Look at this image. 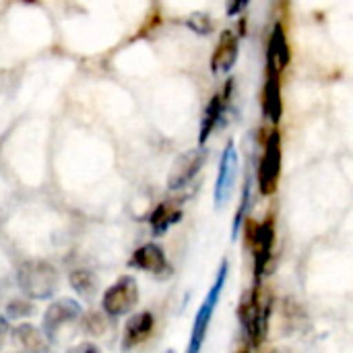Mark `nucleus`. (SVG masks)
I'll return each mask as SVG.
<instances>
[{"label": "nucleus", "mask_w": 353, "mask_h": 353, "mask_svg": "<svg viewBox=\"0 0 353 353\" xmlns=\"http://www.w3.org/2000/svg\"><path fill=\"white\" fill-rule=\"evenodd\" d=\"M14 337L21 343V347L25 350V353H48V339L43 335V331L35 329L29 323H21L14 327Z\"/></svg>", "instance_id": "dca6fc26"}, {"label": "nucleus", "mask_w": 353, "mask_h": 353, "mask_svg": "<svg viewBox=\"0 0 353 353\" xmlns=\"http://www.w3.org/2000/svg\"><path fill=\"white\" fill-rule=\"evenodd\" d=\"M81 323H83L85 333L91 335V337H101V335L105 333V329H108L105 316H103L101 312H97V310H91V312H87V314H83V316H81Z\"/></svg>", "instance_id": "aec40b11"}, {"label": "nucleus", "mask_w": 353, "mask_h": 353, "mask_svg": "<svg viewBox=\"0 0 353 353\" xmlns=\"http://www.w3.org/2000/svg\"><path fill=\"white\" fill-rule=\"evenodd\" d=\"M128 267L137 269V271L151 273V275H168L172 271L168 254L157 242H147V244L139 246L132 252V256L128 259Z\"/></svg>", "instance_id": "f8f14e48"}, {"label": "nucleus", "mask_w": 353, "mask_h": 353, "mask_svg": "<svg viewBox=\"0 0 353 353\" xmlns=\"http://www.w3.org/2000/svg\"><path fill=\"white\" fill-rule=\"evenodd\" d=\"M232 91H234V79L225 81V87L221 91H217L209 103L203 110V118H201V126H199V145L205 147V143L211 139V134L215 132V128L221 124V120L228 114L230 101H232Z\"/></svg>", "instance_id": "9d476101"}, {"label": "nucleus", "mask_w": 353, "mask_h": 353, "mask_svg": "<svg viewBox=\"0 0 353 353\" xmlns=\"http://www.w3.org/2000/svg\"><path fill=\"white\" fill-rule=\"evenodd\" d=\"M267 56H271L281 70H285L288 64H290V43H288V35H285V29H283L281 23H277L273 33H271Z\"/></svg>", "instance_id": "f3484780"}, {"label": "nucleus", "mask_w": 353, "mask_h": 353, "mask_svg": "<svg viewBox=\"0 0 353 353\" xmlns=\"http://www.w3.org/2000/svg\"><path fill=\"white\" fill-rule=\"evenodd\" d=\"M6 329H8V323H6L4 316H0V345H2V339H4V335H6Z\"/></svg>", "instance_id": "393cba45"}, {"label": "nucleus", "mask_w": 353, "mask_h": 353, "mask_svg": "<svg viewBox=\"0 0 353 353\" xmlns=\"http://www.w3.org/2000/svg\"><path fill=\"white\" fill-rule=\"evenodd\" d=\"M238 170H240V155L236 149V143L230 139L221 151L219 157V168H217V178H215V186H213V205L215 209H223L236 188V178H238Z\"/></svg>", "instance_id": "0eeeda50"}, {"label": "nucleus", "mask_w": 353, "mask_h": 353, "mask_svg": "<svg viewBox=\"0 0 353 353\" xmlns=\"http://www.w3.org/2000/svg\"><path fill=\"white\" fill-rule=\"evenodd\" d=\"M81 316H83V308L77 300H70V298L56 300L43 312L41 331L48 341H58L64 327L72 325L74 321H81Z\"/></svg>", "instance_id": "6e6552de"}, {"label": "nucleus", "mask_w": 353, "mask_h": 353, "mask_svg": "<svg viewBox=\"0 0 353 353\" xmlns=\"http://www.w3.org/2000/svg\"><path fill=\"white\" fill-rule=\"evenodd\" d=\"M155 331V316L153 312L149 310H141V312H134L126 325H124V331H122V352H132L137 350L139 345H143Z\"/></svg>", "instance_id": "4468645a"}, {"label": "nucleus", "mask_w": 353, "mask_h": 353, "mask_svg": "<svg viewBox=\"0 0 353 353\" xmlns=\"http://www.w3.org/2000/svg\"><path fill=\"white\" fill-rule=\"evenodd\" d=\"M186 27L196 35H211L215 31V21L207 12H192L186 19Z\"/></svg>", "instance_id": "412c9836"}, {"label": "nucleus", "mask_w": 353, "mask_h": 353, "mask_svg": "<svg viewBox=\"0 0 353 353\" xmlns=\"http://www.w3.org/2000/svg\"><path fill=\"white\" fill-rule=\"evenodd\" d=\"M271 310H273V302L267 300L263 304L261 285H256V283L250 288V292L242 298V302L238 306L240 327H242V333H244V337H246V341L250 343L252 350H259L267 339Z\"/></svg>", "instance_id": "f03ea898"}, {"label": "nucleus", "mask_w": 353, "mask_h": 353, "mask_svg": "<svg viewBox=\"0 0 353 353\" xmlns=\"http://www.w3.org/2000/svg\"><path fill=\"white\" fill-rule=\"evenodd\" d=\"M250 0H228V6H225V12L228 17H238L244 12V8L248 6Z\"/></svg>", "instance_id": "5701e85b"}, {"label": "nucleus", "mask_w": 353, "mask_h": 353, "mask_svg": "<svg viewBox=\"0 0 353 353\" xmlns=\"http://www.w3.org/2000/svg\"><path fill=\"white\" fill-rule=\"evenodd\" d=\"M238 56H240V37H238L236 31L225 29L219 35L217 46H215L213 56H211V70H213V74H217V77L230 74L232 68L238 62Z\"/></svg>", "instance_id": "ddd939ff"}, {"label": "nucleus", "mask_w": 353, "mask_h": 353, "mask_svg": "<svg viewBox=\"0 0 353 353\" xmlns=\"http://www.w3.org/2000/svg\"><path fill=\"white\" fill-rule=\"evenodd\" d=\"M17 285L29 300H50L60 285V275L46 261H25L17 271Z\"/></svg>", "instance_id": "7ed1b4c3"}, {"label": "nucleus", "mask_w": 353, "mask_h": 353, "mask_svg": "<svg viewBox=\"0 0 353 353\" xmlns=\"http://www.w3.org/2000/svg\"><path fill=\"white\" fill-rule=\"evenodd\" d=\"M250 352H252V347H250V343L246 341V345H244V347H242L238 353H250Z\"/></svg>", "instance_id": "a878e982"}, {"label": "nucleus", "mask_w": 353, "mask_h": 353, "mask_svg": "<svg viewBox=\"0 0 353 353\" xmlns=\"http://www.w3.org/2000/svg\"><path fill=\"white\" fill-rule=\"evenodd\" d=\"M275 215H267L261 223L248 221V244L252 248V263H254V283L261 285L267 267L273 256L275 248Z\"/></svg>", "instance_id": "39448f33"}, {"label": "nucleus", "mask_w": 353, "mask_h": 353, "mask_svg": "<svg viewBox=\"0 0 353 353\" xmlns=\"http://www.w3.org/2000/svg\"><path fill=\"white\" fill-rule=\"evenodd\" d=\"M141 300L139 283L132 275L118 277L101 296V308L110 319H120L130 314Z\"/></svg>", "instance_id": "423d86ee"}, {"label": "nucleus", "mask_w": 353, "mask_h": 353, "mask_svg": "<svg viewBox=\"0 0 353 353\" xmlns=\"http://www.w3.org/2000/svg\"><path fill=\"white\" fill-rule=\"evenodd\" d=\"M6 312H8V316L10 319H21V316H27V314H31L33 312V306L29 304V302H21V300H12L10 304H8V308H6Z\"/></svg>", "instance_id": "4be33fe9"}, {"label": "nucleus", "mask_w": 353, "mask_h": 353, "mask_svg": "<svg viewBox=\"0 0 353 353\" xmlns=\"http://www.w3.org/2000/svg\"><path fill=\"white\" fill-rule=\"evenodd\" d=\"M165 353H176V352H174V350H168V352H165Z\"/></svg>", "instance_id": "bb28decb"}, {"label": "nucleus", "mask_w": 353, "mask_h": 353, "mask_svg": "<svg viewBox=\"0 0 353 353\" xmlns=\"http://www.w3.org/2000/svg\"><path fill=\"white\" fill-rule=\"evenodd\" d=\"M182 207H180V203L178 201H163V203H159L153 211H151V215H149V228H151V234L155 236V238H159V236H163L172 225H176L180 219H182Z\"/></svg>", "instance_id": "2eb2a0df"}, {"label": "nucleus", "mask_w": 353, "mask_h": 353, "mask_svg": "<svg viewBox=\"0 0 353 353\" xmlns=\"http://www.w3.org/2000/svg\"><path fill=\"white\" fill-rule=\"evenodd\" d=\"M228 277H230V261L223 259L219 263L217 275H215L209 292L205 294V300L201 302V306H199V310L194 314L192 329H190V337H188V343H186V353H203L207 335H209V329H211V321H213V314L217 310V304H219V300L223 296Z\"/></svg>", "instance_id": "f257e3e1"}, {"label": "nucleus", "mask_w": 353, "mask_h": 353, "mask_svg": "<svg viewBox=\"0 0 353 353\" xmlns=\"http://www.w3.org/2000/svg\"><path fill=\"white\" fill-rule=\"evenodd\" d=\"M207 157H209V151L207 147H196V149H190L186 153H182L180 157H176L170 174H168V190L172 192H180L184 190L203 170V165L207 163Z\"/></svg>", "instance_id": "1a4fd4ad"}, {"label": "nucleus", "mask_w": 353, "mask_h": 353, "mask_svg": "<svg viewBox=\"0 0 353 353\" xmlns=\"http://www.w3.org/2000/svg\"><path fill=\"white\" fill-rule=\"evenodd\" d=\"M281 68L277 62L267 56V79L263 89V116L271 122V126H277L283 116V101H281Z\"/></svg>", "instance_id": "9b49d317"}, {"label": "nucleus", "mask_w": 353, "mask_h": 353, "mask_svg": "<svg viewBox=\"0 0 353 353\" xmlns=\"http://www.w3.org/2000/svg\"><path fill=\"white\" fill-rule=\"evenodd\" d=\"M281 165H283V145H281V132L277 126H271L265 143H263V155L259 159L256 168V186L263 196H273L279 188L281 178Z\"/></svg>", "instance_id": "20e7f679"}, {"label": "nucleus", "mask_w": 353, "mask_h": 353, "mask_svg": "<svg viewBox=\"0 0 353 353\" xmlns=\"http://www.w3.org/2000/svg\"><path fill=\"white\" fill-rule=\"evenodd\" d=\"M68 283L70 288L81 294L83 298H91L95 294V288H97V279L91 271L87 269H74L70 275H68Z\"/></svg>", "instance_id": "6ab92c4d"}, {"label": "nucleus", "mask_w": 353, "mask_h": 353, "mask_svg": "<svg viewBox=\"0 0 353 353\" xmlns=\"http://www.w3.org/2000/svg\"><path fill=\"white\" fill-rule=\"evenodd\" d=\"M66 353H101V352L97 350V345H95V343L85 341V343H79V345L70 347Z\"/></svg>", "instance_id": "b1692460"}, {"label": "nucleus", "mask_w": 353, "mask_h": 353, "mask_svg": "<svg viewBox=\"0 0 353 353\" xmlns=\"http://www.w3.org/2000/svg\"><path fill=\"white\" fill-rule=\"evenodd\" d=\"M250 199H252V176L248 174L242 186V196H240V205L236 209L234 221H232V240H238V232L242 230L246 217H248V209H250Z\"/></svg>", "instance_id": "a211bd4d"}]
</instances>
